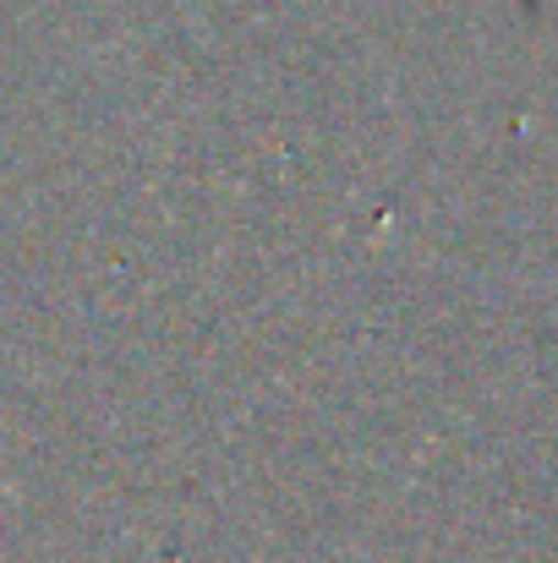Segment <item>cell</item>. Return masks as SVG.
Returning <instances> with one entry per match:
<instances>
[]
</instances>
